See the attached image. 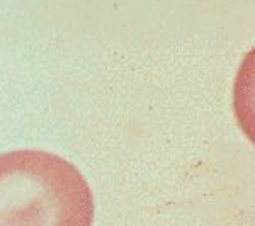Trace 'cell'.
I'll use <instances>...</instances> for the list:
<instances>
[{"label": "cell", "mask_w": 255, "mask_h": 226, "mask_svg": "<svg viewBox=\"0 0 255 226\" xmlns=\"http://www.w3.org/2000/svg\"><path fill=\"white\" fill-rule=\"evenodd\" d=\"M94 196L72 162L43 150L0 155V226H92Z\"/></svg>", "instance_id": "6da1fadb"}]
</instances>
